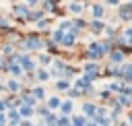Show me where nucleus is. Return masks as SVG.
<instances>
[{
  "label": "nucleus",
  "mask_w": 132,
  "mask_h": 126,
  "mask_svg": "<svg viewBox=\"0 0 132 126\" xmlns=\"http://www.w3.org/2000/svg\"><path fill=\"white\" fill-rule=\"evenodd\" d=\"M10 72H14V74H19V72H21V68H19L16 64H12V66H10Z\"/></svg>",
  "instance_id": "9d476101"
},
{
  "label": "nucleus",
  "mask_w": 132,
  "mask_h": 126,
  "mask_svg": "<svg viewBox=\"0 0 132 126\" xmlns=\"http://www.w3.org/2000/svg\"><path fill=\"white\" fill-rule=\"evenodd\" d=\"M78 87H89V81H78Z\"/></svg>",
  "instance_id": "f3484780"
},
{
  "label": "nucleus",
  "mask_w": 132,
  "mask_h": 126,
  "mask_svg": "<svg viewBox=\"0 0 132 126\" xmlns=\"http://www.w3.org/2000/svg\"><path fill=\"white\" fill-rule=\"evenodd\" d=\"M19 118H21V116H19L16 112H10V122H19Z\"/></svg>",
  "instance_id": "6e6552de"
},
{
  "label": "nucleus",
  "mask_w": 132,
  "mask_h": 126,
  "mask_svg": "<svg viewBox=\"0 0 132 126\" xmlns=\"http://www.w3.org/2000/svg\"><path fill=\"white\" fill-rule=\"evenodd\" d=\"M58 89H68V83H64V81H60V83H58Z\"/></svg>",
  "instance_id": "4468645a"
},
{
  "label": "nucleus",
  "mask_w": 132,
  "mask_h": 126,
  "mask_svg": "<svg viewBox=\"0 0 132 126\" xmlns=\"http://www.w3.org/2000/svg\"><path fill=\"white\" fill-rule=\"evenodd\" d=\"M111 60H116V62L122 60V54H111Z\"/></svg>",
  "instance_id": "2eb2a0df"
},
{
  "label": "nucleus",
  "mask_w": 132,
  "mask_h": 126,
  "mask_svg": "<svg viewBox=\"0 0 132 126\" xmlns=\"http://www.w3.org/2000/svg\"><path fill=\"white\" fill-rule=\"evenodd\" d=\"M85 112H87V114H93V112H95V107H93V105H89V103H87V105H85Z\"/></svg>",
  "instance_id": "ddd939ff"
},
{
  "label": "nucleus",
  "mask_w": 132,
  "mask_h": 126,
  "mask_svg": "<svg viewBox=\"0 0 132 126\" xmlns=\"http://www.w3.org/2000/svg\"><path fill=\"white\" fill-rule=\"evenodd\" d=\"M33 95H35V97H43V89H35Z\"/></svg>",
  "instance_id": "9b49d317"
},
{
  "label": "nucleus",
  "mask_w": 132,
  "mask_h": 126,
  "mask_svg": "<svg viewBox=\"0 0 132 126\" xmlns=\"http://www.w3.org/2000/svg\"><path fill=\"white\" fill-rule=\"evenodd\" d=\"M109 4H118V0H109Z\"/></svg>",
  "instance_id": "412c9836"
},
{
  "label": "nucleus",
  "mask_w": 132,
  "mask_h": 126,
  "mask_svg": "<svg viewBox=\"0 0 132 126\" xmlns=\"http://www.w3.org/2000/svg\"><path fill=\"white\" fill-rule=\"evenodd\" d=\"M2 122H4V116H2V114H0V124H2Z\"/></svg>",
  "instance_id": "aec40b11"
},
{
  "label": "nucleus",
  "mask_w": 132,
  "mask_h": 126,
  "mask_svg": "<svg viewBox=\"0 0 132 126\" xmlns=\"http://www.w3.org/2000/svg\"><path fill=\"white\" fill-rule=\"evenodd\" d=\"M124 74H126L128 78H132V66H124Z\"/></svg>",
  "instance_id": "423d86ee"
},
{
  "label": "nucleus",
  "mask_w": 132,
  "mask_h": 126,
  "mask_svg": "<svg viewBox=\"0 0 132 126\" xmlns=\"http://www.w3.org/2000/svg\"><path fill=\"white\" fill-rule=\"evenodd\" d=\"M23 60V66H25V70H33V62L29 60V58H21Z\"/></svg>",
  "instance_id": "f03ea898"
},
{
  "label": "nucleus",
  "mask_w": 132,
  "mask_h": 126,
  "mask_svg": "<svg viewBox=\"0 0 132 126\" xmlns=\"http://www.w3.org/2000/svg\"><path fill=\"white\" fill-rule=\"evenodd\" d=\"M27 2H29V4H35V2H37V0H27Z\"/></svg>",
  "instance_id": "6ab92c4d"
},
{
  "label": "nucleus",
  "mask_w": 132,
  "mask_h": 126,
  "mask_svg": "<svg viewBox=\"0 0 132 126\" xmlns=\"http://www.w3.org/2000/svg\"><path fill=\"white\" fill-rule=\"evenodd\" d=\"M23 114H25V116H31V114H33V109L29 107V103H27V105L23 107Z\"/></svg>",
  "instance_id": "0eeeda50"
},
{
  "label": "nucleus",
  "mask_w": 132,
  "mask_h": 126,
  "mask_svg": "<svg viewBox=\"0 0 132 126\" xmlns=\"http://www.w3.org/2000/svg\"><path fill=\"white\" fill-rule=\"evenodd\" d=\"M56 105H60V101L54 97V99H50V107H56Z\"/></svg>",
  "instance_id": "f8f14e48"
},
{
  "label": "nucleus",
  "mask_w": 132,
  "mask_h": 126,
  "mask_svg": "<svg viewBox=\"0 0 132 126\" xmlns=\"http://www.w3.org/2000/svg\"><path fill=\"white\" fill-rule=\"evenodd\" d=\"M14 12H16V14H21V17H27V10H25L23 6H19V8H14Z\"/></svg>",
  "instance_id": "20e7f679"
},
{
  "label": "nucleus",
  "mask_w": 132,
  "mask_h": 126,
  "mask_svg": "<svg viewBox=\"0 0 132 126\" xmlns=\"http://www.w3.org/2000/svg\"><path fill=\"white\" fill-rule=\"evenodd\" d=\"M93 29H95V31H99V29H101V23H99V21H97V23H93Z\"/></svg>",
  "instance_id": "dca6fc26"
},
{
  "label": "nucleus",
  "mask_w": 132,
  "mask_h": 126,
  "mask_svg": "<svg viewBox=\"0 0 132 126\" xmlns=\"http://www.w3.org/2000/svg\"><path fill=\"white\" fill-rule=\"evenodd\" d=\"M39 45H41V41H39V39H29V41H27V48H33V50H37Z\"/></svg>",
  "instance_id": "f257e3e1"
},
{
  "label": "nucleus",
  "mask_w": 132,
  "mask_h": 126,
  "mask_svg": "<svg viewBox=\"0 0 132 126\" xmlns=\"http://www.w3.org/2000/svg\"><path fill=\"white\" fill-rule=\"evenodd\" d=\"M62 109H64V112H70V109H72V103H70V101H66V103L62 105Z\"/></svg>",
  "instance_id": "1a4fd4ad"
},
{
  "label": "nucleus",
  "mask_w": 132,
  "mask_h": 126,
  "mask_svg": "<svg viewBox=\"0 0 132 126\" xmlns=\"http://www.w3.org/2000/svg\"><path fill=\"white\" fill-rule=\"evenodd\" d=\"M126 35H128V37H126V39H128V41H130V43H132V29H130V31H128V33H126Z\"/></svg>",
  "instance_id": "a211bd4d"
},
{
  "label": "nucleus",
  "mask_w": 132,
  "mask_h": 126,
  "mask_svg": "<svg viewBox=\"0 0 132 126\" xmlns=\"http://www.w3.org/2000/svg\"><path fill=\"white\" fill-rule=\"evenodd\" d=\"M93 14H95V17H101V14H103V8H101V6H95V8H93Z\"/></svg>",
  "instance_id": "39448f33"
},
{
  "label": "nucleus",
  "mask_w": 132,
  "mask_h": 126,
  "mask_svg": "<svg viewBox=\"0 0 132 126\" xmlns=\"http://www.w3.org/2000/svg\"><path fill=\"white\" fill-rule=\"evenodd\" d=\"M8 89H10V91H19V83H16V81H10V83H8Z\"/></svg>",
  "instance_id": "7ed1b4c3"
}]
</instances>
